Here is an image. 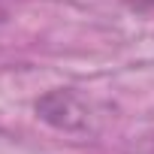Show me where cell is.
Wrapping results in <instances>:
<instances>
[{
    "label": "cell",
    "mask_w": 154,
    "mask_h": 154,
    "mask_svg": "<svg viewBox=\"0 0 154 154\" xmlns=\"http://www.w3.org/2000/svg\"><path fill=\"white\" fill-rule=\"evenodd\" d=\"M36 115L45 124H51L57 130H66V133L88 130V109L69 88H57V91H48L45 97H39L36 100Z\"/></svg>",
    "instance_id": "cell-1"
},
{
    "label": "cell",
    "mask_w": 154,
    "mask_h": 154,
    "mask_svg": "<svg viewBox=\"0 0 154 154\" xmlns=\"http://www.w3.org/2000/svg\"><path fill=\"white\" fill-rule=\"evenodd\" d=\"M3 15H6V12H3V6H0V21H3Z\"/></svg>",
    "instance_id": "cell-2"
}]
</instances>
